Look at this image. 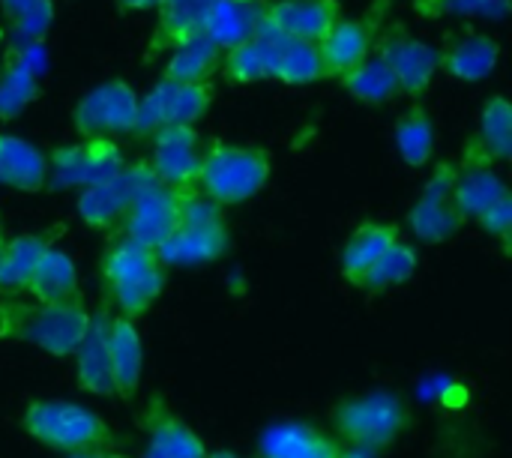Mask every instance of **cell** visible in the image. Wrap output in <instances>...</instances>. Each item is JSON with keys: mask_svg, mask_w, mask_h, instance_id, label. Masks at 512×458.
Listing matches in <instances>:
<instances>
[{"mask_svg": "<svg viewBox=\"0 0 512 458\" xmlns=\"http://www.w3.org/2000/svg\"><path fill=\"white\" fill-rule=\"evenodd\" d=\"M273 171V159L264 147L216 141L204 150L195 189L219 207H234L255 198Z\"/></svg>", "mask_w": 512, "mask_h": 458, "instance_id": "1", "label": "cell"}, {"mask_svg": "<svg viewBox=\"0 0 512 458\" xmlns=\"http://www.w3.org/2000/svg\"><path fill=\"white\" fill-rule=\"evenodd\" d=\"M102 282L120 315L141 318L165 291V264L156 249L123 237L102 258Z\"/></svg>", "mask_w": 512, "mask_h": 458, "instance_id": "2", "label": "cell"}, {"mask_svg": "<svg viewBox=\"0 0 512 458\" xmlns=\"http://www.w3.org/2000/svg\"><path fill=\"white\" fill-rule=\"evenodd\" d=\"M21 426L33 441L60 453H87L111 441V429L96 411L60 399L30 402L21 417Z\"/></svg>", "mask_w": 512, "mask_h": 458, "instance_id": "3", "label": "cell"}, {"mask_svg": "<svg viewBox=\"0 0 512 458\" xmlns=\"http://www.w3.org/2000/svg\"><path fill=\"white\" fill-rule=\"evenodd\" d=\"M225 249H228V225L222 207L213 204L210 198H201V192L192 189L180 225L168 234V240L156 249V255L165 267H195L222 258Z\"/></svg>", "mask_w": 512, "mask_h": 458, "instance_id": "4", "label": "cell"}, {"mask_svg": "<svg viewBox=\"0 0 512 458\" xmlns=\"http://www.w3.org/2000/svg\"><path fill=\"white\" fill-rule=\"evenodd\" d=\"M333 420H336L339 435L351 447H366L378 453L402 435L408 423V408L396 393L375 390V393L345 399L333 411Z\"/></svg>", "mask_w": 512, "mask_h": 458, "instance_id": "5", "label": "cell"}, {"mask_svg": "<svg viewBox=\"0 0 512 458\" xmlns=\"http://www.w3.org/2000/svg\"><path fill=\"white\" fill-rule=\"evenodd\" d=\"M90 312L81 297L57 300V303H36L33 312H24L18 321L15 336L36 345L51 357H75L81 339L90 327Z\"/></svg>", "mask_w": 512, "mask_h": 458, "instance_id": "6", "label": "cell"}, {"mask_svg": "<svg viewBox=\"0 0 512 458\" xmlns=\"http://www.w3.org/2000/svg\"><path fill=\"white\" fill-rule=\"evenodd\" d=\"M210 81H159L147 96H138L135 135H153L162 126H195L213 105Z\"/></svg>", "mask_w": 512, "mask_h": 458, "instance_id": "7", "label": "cell"}, {"mask_svg": "<svg viewBox=\"0 0 512 458\" xmlns=\"http://www.w3.org/2000/svg\"><path fill=\"white\" fill-rule=\"evenodd\" d=\"M123 165L126 159L108 135H90L48 156V183L54 189H84L111 180Z\"/></svg>", "mask_w": 512, "mask_h": 458, "instance_id": "8", "label": "cell"}, {"mask_svg": "<svg viewBox=\"0 0 512 458\" xmlns=\"http://www.w3.org/2000/svg\"><path fill=\"white\" fill-rule=\"evenodd\" d=\"M189 195H192V189H174V186H162V183L141 189L120 219L123 237H129L141 246L159 249L168 240V234L180 225Z\"/></svg>", "mask_w": 512, "mask_h": 458, "instance_id": "9", "label": "cell"}, {"mask_svg": "<svg viewBox=\"0 0 512 458\" xmlns=\"http://www.w3.org/2000/svg\"><path fill=\"white\" fill-rule=\"evenodd\" d=\"M159 183L153 168L144 162H132V165H123L111 180H102V183H93V186H84L81 189V198H78V216L84 225H90L93 231H108L114 225H120L126 207L132 204V198Z\"/></svg>", "mask_w": 512, "mask_h": 458, "instance_id": "10", "label": "cell"}, {"mask_svg": "<svg viewBox=\"0 0 512 458\" xmlns=\"http://www.w3.org/2000/svg\"><path fill=\"white\" fill-rule=\"evenodd\" d=\"M72 123L81 138L90 135H132L138 123V93L126 81L114 78L93 87L78 99L72 111Z\"/></svg>", "mask_w": 512, "mask_h": 458, "instance_id": "11", "label": "cell"}, {"mask_svg": "<svg viewBox=\"0 0 512 458\" xmlns=\"http://www.w3.org/2000/svg\"><path fill=\"white\" fill-rule=\"evenodd\" d=\"M372 51L393 69L402 96H411V99L423 96L441 69V48L405 33L402 27L384 30L381 39H375Z\"/></svg>", "mask_w": 512, "mask_h": 458, "instance_id": "12", "label": "cell"}, {"mask_svg": "<svg viewBox=\"0 0 512 458\" xmlns=\"http://www.w3.org/2000/svg\"><path fill=\"white\" fill-rule=\"evenodd\" d=\"M201 156H204V144L195 126H162L150 135L147 165L153 168L162 186L195 189Z\"/></svg>", "mask_w": 512, "mask_h": 458, "instance_id": "13", "label": "cell"}, {"mask_svg": "<svg viewBox=\"0 0 512 458\" xmlns=\"http://www.w3.org/2000/svg\"><path fill=\"white\" fill-rule=\"evenodd\" d=\"M453 177H456V165L441 162L429 177V183L423 186L414 207L408 210V228L423 243H444L465 225V219L453 204Z\"/></svg>", "mask_w": 512, "mask_h": 458, "instance_id": "14", "label": "cell"}, {"mask_svg": "<svg viewBox=\"0 0 512 458\" xmlns=\"http://www.w3.org/2000/svg\"><path fill=\"white\" fill-rule=\"evenodd\" d=\"M255 36L267 57V81H282V84L297 87V84H312V81L324 78L318 42L285 36L264 21L258 24Z\"/></svg>", "mask_w": 512, "mask_h": 458, "instance_id": "15", "label": "cell"}, {"mask_svg": "<svg viewBox=\"0 0 512 458\" xmlns=\"http://www.w3.org/2000/svg\"><path fill=\"white\" fill-rule=\"evenodd\" d=\"M342 15L339 0H270L261 21L285 36L321 42Z\"/></svg>", "mask_w": 512, "mask_h": 458, "instance_id": "16", "label": "cell"}, {"mask_svg": "<svg viewBox=\"0 0 512 458\" xmlns=\"http://www.w3.org/2000/svg\"><path fill=\"white\" fill-rule=\"evenodd\" d=\"M378 39V24L369 18H339L327 36L318 42V54H321V66H324V78H339L342 72H348L351 66H357L363 57L372 54Z\"/></svg>", "mask_w": 512, "mask_h": 458, "instance_id": "17", "label": "cell"}, {"mask_svg": "<svg viewBox=\"0 0 512 458\" xmlns=\"http://www.w3.org/2000/svg\"><path fill=\"white\" fill-rule=\"evenodd\" d=\"M501 60V45L495 36L480 33V30H465L453 33L447 45L441 48V69L465 84H477L495 72Z\"/></svg>", "mask_w": 512, "mask_h": 458, "instance_id": "18", "label": "cell"}, {"mask_svg": "<svg viewBox=\"0 0 512 458\" xmlns=\"http://www.w3.org/2000/svg\"><path fill=\"white\" fill-rule=\"evenodd\" d=\"M147 447L141 458H207L201 435L186 426L162 399L150 402L147 417Z\"/></svg>", "mask_w": 512, "mask_h": 458, "instance_id": "19", "label": "cell"}, {"mask_svg": "<svg viewBox=\"0 0 512 458\" xmlns=\"http://www.w3.org/2000/svg\"><path fill=\"white\" fill-rule=\"evenodd\" d=\"M105 348H108V369H111V384L114 396L129 399L138 384H141V369H144V348L141 336L132 318L126 315H108V330H105Z\"/></svg>", "mask_w": 512, "mask_h": 458, "instance_id": "20", "label": "cell"}, {"mask_svg": "<svg viewBox=\"0 0 512 458\" xmlns=\"http://www.w3.org/2000/svg\"><path fill=\"white\" fill-rule=\"evenodd\" d=\"M504 192H510V186L495 171V162L462 156V165H456V177H453V204L465 222L468 219L477 222V216L489 204H495Z\"/></svg>", "mask_w": 512, "mask_h": 458, "instance_id": "21", "label": "cell"}, {"mask_svg": "<svg viewBox=\"0 0 512 458\" xmlns=\"http://www.w3.org/2000/svg\"><path fill=\"white\" fill-rule=\"evenodd\" d=\"M267 3L270 0H210L201 21V33L225 51L258 30Z\"/></svg>", "mask_w": 512, "mask_h": 458, "instance_id": "22", "label": "cell"}, {"mask_svg": "<svg viewBox=\"0 0 512 458\" xmlns=\"http://www.w3.org/2000/svg\"><path fill=\"white\" fill-rule=\"evenodd\" d=\"M512 153V105L504 93L486 99L477 132L465 141L462 156H477L489 162H507Z\"/></svg>", "mask_w": 512, "mask_h": 458, "instance_id": "23", "label": "cell"}, {"mask_svg": "<svg viewBox=\"0 0 512 458\" xmlns=\"http://www.w3.org/2000/svg\"><path fill=\"white\" fill-rule=\"evenodd\" d=\"M0 186L18 192H39L48 186V156L9 132H0Z\"/></svg>", "mask_w": 512, "mask_h": 458, "instance_id": "24", "label": "cell"}, {"mask_svg": "<svg viewBox=\"0 0 512 458\" xmlns=\"http://www.w3.org/2000/svg\"><path fill=\"white\" fill-rule=\"evenodd\" d=\"M402 237V231L390 222H363L351 231V237L342 246V276L360 288L369 267Z\"/></svg>", "mask_w": 512, "mask_h": 458, "instance_id": "25", "label": "cell"}, {"mask_svg": "<svg viewBox=\"0 0 512 458\" xmlns=\"http://www.w3.org/2000/svg\"><path fill=\"white\" fill-rule=\"evenodd\" d=\"M105 330H108V312H99L90 318L87 336L81 339L75 351V381L81 390L93 396H114L111 369H108V348H105Z\"/></svg>", "mask_w": 512, "mask_h": 458, "instance_id": "26", "label": "cell"}, {"mask_svg": "<svg viewBox=\"0 0 512 458\" xmlns=\"http://www.w3.org/2000/svg\"><path fill=\"white\" fill-rule=\"evenodd\" d=\"M339 447L306 423H279L261 435V458H336Z\"/></svg>", "mask_w": 512, "mask_h": 458, "instance_id": "27", "label": "cell"}, {"mask_svg": "<svg viewBox=\"0 0 512 458\" xmlns=\"http://www.w3.org/2000/svg\"><path fill=\"white\" fill-rule=\"evenodd\" d=\"M24 294H30L36 303H57V300H69L78 297V270L75 261L57 249L54 243L42 252Z\"/></svg>", "mask_w": 512, "mask_h": 458, "instance_id": "28", "label": "cell"}, {"mask_svg": "<svg viewBox=\"0 0 512 458\" xmlns=\"http://www.w3.org/2000/svg\"><path fill=\"white\" fill-rule=\"evenodd\" d=\"M339 84L360 102L366 105H387L396 96H402L399 81L393 75V69L372 51L369 57H363L357 66H351L348 72L339 75Z\"/></svg>", "mask_w": 512, "mask_h": 458, "instance_id": "29", "label": "cell"}, {"mask_svg": "<svg viewBox=\"0 0 512 458\" xmlns=\"http://www.w3.org/2000/svg\"><path fill=\"white\" fill-rule=\"evenodd\" d=\"M48 246L51 240L45 234L9 237L0 252V294H21Z\"/></svg>", "mask_w": 512, "mask_h": 458, "instance_id": "30", "label": "cell"}, {"mask_svg": "<svg viewBox=\"0 0 512 458\" xmlns=\"http://www.w3.org/2000/svg\"><path fill=\"white\" fill-rule=\"evenodd\" d=\"M222 63V48L204 33L171 48L162 78L165 81H210Z\"/></svg>", "mask_w": 512, "mask_h": 458, "instance_id": "31", "label": "cell"}, {"mask_svg": "<svg viewBox=\"0 0 512 458\" xmlns=\"http://www.w3.org/2000/svg\"><path fill=\"white\" fill-rule=\"evenodd\" d=\"M210 0H159V21H156V39L150 42L153 51L174 48L192 36L201 33V21Z\"/></svg>", "mask_w": 512, "mask_h": 458, "instance_id": "32", "label": "cell"}, {"mask_svg": "<svg viewBox=\"0 0 512 458\" xmlns=\"http://www.w3.org/2000/svg\"><path fill=\"white\" fill-rule=\"evenodd\" d=\"M393 138H396V150H399L402 162L411 168H423L435 153V123H432L429 111L423 105H411L396 120Z\"/></svg>", "mask_w": 512, "mask_h": 458, "instance_id": "33", "label": "cell"}, {"mask_svg": "<svg viewBox=\"0 0 512 458\" xmlns=\"http://www.w3.org/2000/svg\"><path fill=\"white\" fill-rule=\"evenodd\" d=\"M420 267V255L411 243H405L402 237L369 267V273L363 276L360 288L369 291V294H381V291H390V288H399L405 285Z\"/></svg>", "mask_w": 512, "mask_h": 458, "instance_id": "34", "label": "cell"}, {"mask_svg": "<svg viewBox=\"0 0 512 458\" xmlns=\"http://www.w3.org/2000/svg\"><path fill=\"white\" fill-rule=\"evenodd\" d=\"M222 72L231 84H258L267 81V57L264 48L258 42V36L252 33L249 39L231 45L222 51Z\"/></svg>", "mask_w": 512, "mask_h": 458, "instance_id": "35", "label": "cell"}, {"mask_svg": "<svg viewBox=\"0 0 512 458\" xmlns=\"http://www.w3.org/2000/svg\"><path fill=\"white\" fill-rule=\"evenodd\" d=\"M36 93H39V84L27 63L6 66L0 75V117L3 120L18 117L30 105V99H36Z\"/></svg>", "mask_w": 512, "mask_h": 458, "instance_id": "36", "label": "cell"}, {"mask_svg": "<svg viewBox=\"0 0 512 458\" xmlns=\"http://www.w3.org/2000/svg\"><path fill=\"white\" fill-rule=\"evenodd\" d=\"M414 9L426 18L459 15V18L501 21L510 15V0H414Z\"/></svg>", "mask_w": 512, "mask_h": 458, "instance_id": "37", "label": "cell"}, {"mask_svg": "<svg viewBox=\"0 0 512 458\" xmlns=\"http://www.w3.org/2000/svg\"><path fill=\"white\" fill-rule=\"evenodd\" d=\"M9 24H12V33L21 39V42H33L39 39L48 24H51V0H0Z\"/></svg>", "mask_w": 512, "mask_h": 458, "instance_id": "38", "label": "cell"}, {"mask_svg": "<svg viewBox=\"0 0 512 458\" xmlns=\"http://www.w3.org/2000/svg\"><path fill=\"white\" fill-rule=\"evenodd\" d=\"M480 228L492 237H498L507 249H510V234H512V195L504 192L495 204H489L480 216H477Z\"/></svg>", "mask_w": 512, "mask_h": 458, "instance_id": "39", "label": "cell"}, {"mask_svg": "<svg viewBox=\"0 0 512 458\" xmlns=\"http://www.w3.org/2000/svg\"><path fill=\"white\" fill-rule=\"evenodd\" d=\"M336 458H375V450H366V447H351V450H339Z\"/></svg>", "mask_w": 512, "mask_h": 458, "instance_id": "40", "label": "cell"}, {"mask_svg": "<svg viewBox=\"0 0 512 458\" xmlns=\"http://www.w3.org/2000/svg\"><path fill=\"white\" fill-rule=\"evenodd\" d=\"M123 9H153L159 0H117Z\"/></svg>", "mask_w": 512, "mask_h": 458, "instance_id": "41", "label": "cell"}, {"mask_svg": "<svg viewBox=\"0 0 512 458\" xmlns=\"http://www.w3.org/2000/svg\"><path fill=\"white\" fill-rule=\"evenodd\" d=\"M66 458H105V453H99V450H87V453H69Z\"/></svg>", "mask_w": 512, "mask_h": 458, "instance_id": "42", "label": "cell"}, {"mask_svg": "<svg viewBox=\"0 0 512 458\" xmlns=\"http://www.w3.org/2000/svg\"><path fill=\"white\" fill-rule=\"evenodd\" d=\"M6 240H9V234H6V225H3V216H0V252L6 246Z\"/></svg>", "mask_w": 512, "mask_h": 458, "instance_id": "43", "label": "cell"}, {"mask_svg": "<svg viewBox=\"0 0 512 458\" xmlns=\"http://www.w3.org/2000/svg\"><path fill=\"white\" fill-rule=\"evenodd\" d=\"M207 458H243V456H234V453H222V450H216V453H210V450H207Z\"/></svg>", "mask_w": 512, "mask_h": 458, "instance_id": "44", "label": "cell"}, {"mask_svg": "<svg viewBox=\"0 0 512 458\" xmlns=\"http://www.w3.org/2000/svg\"><path fill=\"white\" fill-rule=\"evenodd\" d=\"M105 458H129V456H120V453H105Z\"/></svg>", "mask_w": 512, "mask_h": 458, "instance_id": "45", "label": "cell"}, {"mask_svg": "<svg viewBox=\"0 0 512 458\" xmlns=\"http://www.w3.org/2000/svg\"><path fill=\"white\" fill-rule=\"evenodd\" d=\"M0 45H3V30H0Z\"/></svg>", "mask_w": 512, "mask_h": 458, "instance_id": "46", "label": "cell"}]
</instances>
